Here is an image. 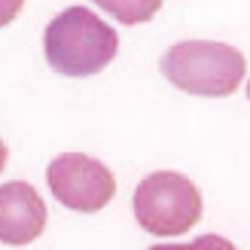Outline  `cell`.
I'll return each mask as SVG.
<instances>
[{
    "instance_id": "obj_2",
    "label": "cell",
    "mask_w": 250,
    "mask_h": 250,
    "mask_svg": "<svg viewBox=\"0 0 250 250\" xmlns=\"http://www.w3.org/2000/svg\"><path fill=\"white\" fill-rule=\"evenodd\" d=\"M244 70L247 61L238 49L214 40H186L162 55V73L171 85L205 98L232 95L241 85Z\"/></svg>"
},
{
    "instance_id": "obj_5",
    "label": "cell",
    "mask_w": 250,
    "mask_h": 250,
    "mask_svg": "<svg viewBox=\"0 0 250 250\" xmlns=\"http://www.w3.org/2000/svg\"><path fill=\"white\" fill-rule=\"evenodd\" d=\"M46 229V205L40 192L24 180L0 186V241L31 244Z\"/></svg>"
},
{
    "instance_id": "obj_1",
    "label": "cell",
    "mask_w": 250,
    "mask_h": 250,
    "mask_svg": "<svg viewBox=\"0 0 250 250\" xmlns=\"http://www.w3.org/2000/svg\"><path fill=\"white\" fill-rule=\"evenodd\" d=\"M46 61L64 77H92L104 70L119 52V37L92 9L70 6L46 24Z\"/></svg>"
},
{
    "instance_id": "obj_3",
    "label": "cell",
    "mask_w": 250,
    "mask_h": 250,
    "mask_svg": "<svg viewBox=\"0 0 250 250\" xmlns=\"http://www.w3.org/2000/svg\"><path fill=\"white\" fill-rule=\"evenodd\" d=\"M134 217L149 235H183L202 217V192L177 171H156L134 189Z\"/></svg>"
},
{
    "instance_id": "obj_9",
    "label": "cell",
    "mask_w": 250,
    "mask_h": 250,
    "mask_svg": "<svg viewBox=\"0 0 250 250\" xmlns=\"http://www.w3.org/2000/svg\"><path fill=\"white\" fill-rule=\"evenodd\" d=\"M3 165H6V146H3V141H0V171H3Z\"/></svg>"
},
{
    "instance_id": "obj_6",
    "label": "cell",
    "mask_w": 250,
    "mask_h": 250,
    "mask_svg": "<svg viewBox=\"0 0 250 250\" xmlns=\"http://www.w3.org/2000/svg\"><path fill=\"white\" fill-rule=\"evenodd\" d=\"M92 3L110 12L113 19H119L122 24H141L156 16L162 0H92Z\"/></svg>"
},
{
    "instance_id": "obj_4",
    "label": "cell",
    "mask_w": 250,
    "mask_h": 250,
    "mask_svg": "<svg viewBox=\"0 0 250 250\" xmlns=\"http://www.w3.org/2000/svg\"><path fill=\"white\" fill-rule=\"evenodd\" d=\"M49 189L64 208L80 214H95L116 195V177L107 165L83 153H61L46 171Z\"/></svg>"
},
{
    "instance_id": "obj_10",
    "label": "cell",
    "mask_w": 250,
    "mask_h": 250,
    "mask_svg": "<svg viewBox=\"0 0 250 250\" xmlns=\"http://www.w3.org/2000/svg\"><path fill=\"white\" fill-rule=\"evenodd\" d=\"M247 95H250V85H247Z\"/></svg>"
},
{
    "instance_id": "obj_8",
    "label": "cell",
    "mask_w": 250,
    "mask_h": 250,
    "mask_svg": "<svg viewBox=\"0 0 250 250\" xmlns=\"http://www.w3.org/2000/svg\"><path fill=\"white\" fill-rule=\"evenodd\" d=\"M21 6H24V0H0V28H6L21 12Z\"/></svg>"
},
{
    "instance_id": "obj_7",
    "label": "cell",
    "mask_w": 250,
    "mask_h": 250,
    "mask_svg": "<svg viewBox=\"0 0 250 250\" xmlns=\"http://www.w3.org/2000/svg\"><path fill=\"white\" fill-rule=\"evenodd\" d=\"M149 250H235V244L220 238V235H202L192 244H156Z\"/></svg>"
}]
</instances>
